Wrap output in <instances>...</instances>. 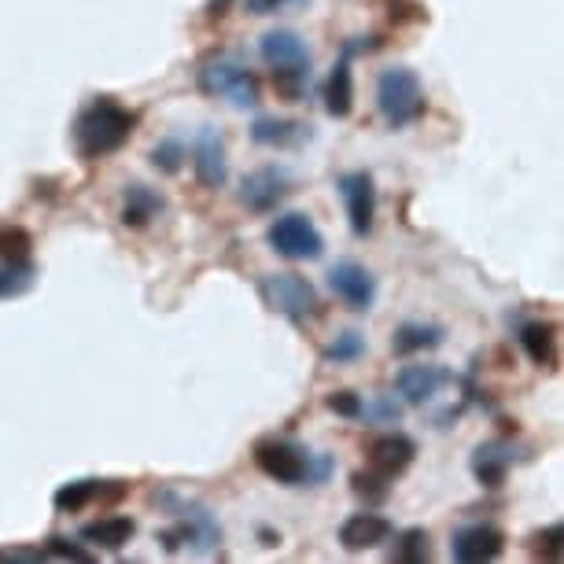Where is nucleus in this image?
Returning a JSON list of instances; mask_svg holds the SVG:
<instances>
[{"mask_svg":"<svg viewBox=\"0 0 564 564\" xmlns=\"http://www.w3.org/2000/svg\"><path fill=\"white\" fill-rule=\"evenodd\" d=\"M137 130V111L122 108L119 100L111 97H97L93 104H85L74 119V152L85 163H97V159L115 155L119 148L130 141Z\"/></svg>","mask_w":564,"mask_h":564,"instance_id":"obj_1","label":"nucleus"},{"mask_svg":"<svg viewBox=\"0 0 564 564\" xmlns=\"http://www.w3.org/2000/svg\"><path fill=\"white\" fill-rule=\"evenodd\" d=\"M259 56H262L265 67L273 70L276 89H281L289 100H300L303 89L311 85V74H314V59H311L306 41L289 26H276V30H270V34H262Z\"/></svg>","mask_w":564,"mask_h":564,"instance_id":"obj_2","label":"nucleus"},{"mask_svg":"<svg viewBox=\"0 0 564 564\" xmlns=\"http://www.w3.org/2000/svg\"><path fill=\"white\" fill-rule=\"evenodd\" d=\"M424 89L421 78L410 67H391L377 82V111L391 130H406L417 119H424Z\"/></svg>","mask_w":564,"mask_h":564,"instance_id":"obj_3","label":"nucleus"},{"mask_svg":"<svg viewBox=\"0 0 564 564\" xmlns=\"http://www.w3.org/2000/svg\"><path fill=\"white\" fill-rule=\"evenodd\" d=\"M199 89L210 93V97L229 100L232 108H240V111H248L259 104V78L232 56L207 59L204 70H199Z\"/></svg>","mask_w":564,"mask_h":564,"instance_id":"obj_4","label":"nucleus"},{"mask_svg":"<svg viewBox=\"0 0 564 564\" xmlns=\"http://www.w3.org/2000/svg\"><path fill=\"white\" fill-rule=\"evenodd\" d=\"M254 465L262 468L270 480L284 484V487H303L311 484V473H314V454L303 451L300 443L292 440H259L254 443Z\"/></svg>","mask_w":564,"mask_h":564,"instance_id":"obj_5","label":"nucleus"},{"mask_svg":"<svg viewBox=\"0 0 564 564\" xmlns=\"http://www.w3.org/2000/svg\"><path fill=\"white\" fill-rule=\"evenodd\" d=\"M265 240H270V248L289 262H314L325 254L322 229L314 226L311 215H300V210L276 218L270 232H265Z\"/></svg>","mask_w":564,"mask_h":564,"instance_id":"obj_6","label":"nucleus"},{"mask_svg":"<svg viewBox=\"0 0 564 564\" xmlns=\"http://www.w3.org/2000/svg\"><path fill=\"white\" fill-rule=\"evenodd\" d=\"M262 303L289 322H306L317 311V289L300 273H270L259 281Z\"/></svg>","mask_w":564,"mask_h":564,"instance_id":"obj_7","label":"nucleus"},{"mask_svg":"<svg viewBox=\"0 0 564 564\" xmlns=\"http://www.w3.org/2000/svg\"><path fill=\"white\" fill-rule=\"evenodd\" d=\"M170 502L177 506L174 513V528L159 531V542H163L166 550H181V546H193V550H215L221 542V528L218 520L207 513L204 506L196 502H177L174 495H170Z\"/></svg>","mask_w":564,"mask_h":564,"instance_id":"obj_8","label":"nucleus"},{"mask_svg":"<svg viewBox=\"0 0 564 564\" xmlns=\"http://www.w3.org/2000/svg\"><path fill=\"white\" fill-rule=\"evenodd\" d=\"M339 196H344L347 221L355 237H369L372 221H377V181L369 170H350L339 177Z\"/></svg>","mask_w":564,"mask_h":564,"instance_id":"obj_9","label":"nucleus"},{"mask_svg":"<svg viewBox=\"0 0 564 564\" xmlns=\"http://www.w3.org/2000/svg\"><path fill=\"white\" fill-rule=\"evenodd\" d=\"M292 193V177L281 166H259L240 181V204L254 210V215H270L289 199Z\"/></svg>","mask_w":564,"mask_h":564,"instance_id":"obj_10","label":"nucleus"},{"mask_svg":"<svg viewBox=\"0 0 564 564\" xmlns=\"http://www.w3.org/2000/svg\"><path fill=\"white\" fill-rule=\"evenodd\" d=\"M328 289L344 306H350L355 314H366L377 303V276L355 259H344L328 270Z\"/></svg>","mask_w":564,"mask_h":564,"instance_id":"obj_11","label":"nucleus"},{"mask_svg":"<svg viewBox=\"0 0 564 564\" xmlns=\"http://www.w3.org/2000/svg\"><path fill=\"white\" fill-rule=\"evenodd\" d=\"M506 553V531L495 524H468L454 531L451 557L462 564H491Z\"/></svg>","mask_w":564,"mask_h":564,"instance_id":"obj_12","label":"nucleus"},{"mask_svg":"<svg viewBox=\"0 0 564 564\" xmlns=\"http://www.w3.org/2000/svg\"><path fill=\"white\" fill-rule=\"evenodd\" d=\"M193 170L204 188H221L229 181L226 141H221V133L215 126H204V130L193 137Z\"/></svg>","mask_w":564,"mask_h":564,"instance_id":"obj_13","label":"nucleus"},{"mask_svg":"<svg viewBox=\"0 0 564 564\" xmlns=\"http://www.w3.org/2000/svg\"><path fill=\"white\" fill-rule=\"evenodd\" d=\"M366 457H369L372 473L395 484V476L406 473V468L413 465V457H417V443L402 432H384L366 446Z\"/></svg>","mask_w":564,"mask_h":564,"instance_id":"obj_14","label":"nucleus"},{"mask_svg":"<svg viewBox=\"0 0 564 564\" xmlns=\"http://www.w3.org/2000/svg\"><path fill=\"white\" fill-rule=\"evenodd\" d=\"M451 380H454L451 369L424 366V361H417V366H402L399 369L395 391H399V399L406 402V406H424V402H432L446 384H451Z\"/></svg>","mask_w":564,"mask_h":564,"instance_id":"obj_15","label":"nucleus"},{"mask_svg":"<svg viewBox=\"0 0 564 564\" xmlns=\"http://www.w3.org/2000/svg\"><path fill=\"white\" fill-rule=\"evenodd\" d=\"M395 535V524L380 513H355L339 524V546L347 553H361V550H377Z\"/></svg>","mask_w":564,"mask_h":564,"instance_id":"obj_16","label":"nucleus"},{"mask_svg":"<svg viewBox=\"0 0 564 564\" xmlns=\"http://www.w3.org/2000/svg\"><path fill=\"white\" fill-rule=\"evenodd\" d=\"M126 487L122 480H111V484H100V480H74V484H63L56 495H52V502H56L59 513H82L85 506L93 502H119L126 498Z\"/></svg>","mask_w":564,"mask_h":564,"instance_id":"obj_17","label":"nucleus"},{"mask_svg":"<svg viewBox=\"0 0 564 564\" xmlns=\"http://www.w3.org/2000/svg\"><path fill=\"white\" fill-rule=\"evenodd\" d=\"M311 130L314 126H306V122L262 115V119H254V126H251V141L262 144V148H300L314 137Z\"/></svg>","mask_w":564,"mask_h":564,"instance_id":"obj_18","label":"nucleus"},{"mask_svg":"<svg viewBox=\"0 0 564 564\" xmlns=\"http://www.w3.org/2000/svg\"><path fill=\"white\" fill-rule=\"evenodd\" d=\"M509 465H513V446L506 440H491V443H480L473 454V476L480 480L484 487H498L506 480Z\"/></svg>","mask_w":564,"mask_h":564,"instance_id":"obj_19","label":"nucleus"},{"mask_svg":"<svg viewBox=\"0 0 564 564\" xmlns=\"http://www.w3.org/2000/svg\"><path fill=\"white\" fill-rule=\"evenodd\" d=\"M163 196L155 193V188H148V185H126V193H122V226H130V229H144L148 221L163 215Z\"/></svg>","mask_w":564,"mask_h":564,"instance_id":"obj_20","label":"nucleus"},{"mask_svg":"<svg viewBox=\"0 0 564 564\" xmlns=\"http://www.w3.org/2000/svg\"><path fill=\"white\" fill-rule=\"evenodd\" d=\"M133 535H137L133 517H100V520H93V524L82 528V539L89 542V546H100V550H122Z\"/></svg>","mask_w":564,"mask_h":564,"instance_id":"obj_21","label":"nucleus"},{"mask_svg":"<svg viewBox=\"0 0 564 564\" xmlns=\"http://www.w3.org/2000/svg\"><path fill=\"white\" fill-rule=\"evenodd\" d=\"M520 347L535 366L557 369V328L546 322H528L520 325Z\"/></svg>","mask_w":564,"mask_h":564,"instance_id":"obj_22","label":"nucleus"},{"mask_svg":"<svg viewBox=\"0 0 564 564\" xmlns=\"http://www.w3.org/2000/svg\"><path fill=\"white\" fill-rule=\"evenodd\" d=\"M325 111L333 119H347L355 111V74H350L347 59H339L325 82Z\"/></svg>","mask_w":564,"mask_h":564,"instance_id":"obj_23","label":"nucleus"},{"mask_svg":"<svg viewBox=\"0 0 564 564\" xmlns=\"http://www.w3.org/2000/svg\"><path fill=\"white\" fill-rule=\"evenodd\" d=\"M440 344H443V328L424 325V322L399 325L395 336H391V350H395V355H421V350H432Z\"/></svg>","mask_w":564,"mask_h":564,"instance_id":"obj_24","label":"nucleus"},{"mask_svg":"<svg viewBox=\"0 0 564 564\" xmlns=\"http://www.w3.org/2000/svg\"><path fill=\"white\" fill-rule=\"evenodd\" d=\"M37 270L30 265V259L23 262H0V300H12V295H23L34 289Z\"/></svg>","mask_w":564,"mask_h":564,"instance_id":"obj_25","label":"nucleus"},{"mask_svg":"<svg viewBox=\"0 0 564 564\" xmlns=\"http://www.w3.org/2000/svg\"><path fill=\"white\" fill-rule=\"evenodd\" d=\"M391 557L402 561V564H424V561H432V539H429V531H424V528L402 531L399 542H395V550H391Z\"/></svg>","mask_w":564,"mask_h":564,"instance_id":"obj_26","label":"nucleus"},{"mask_svg":"<svg viewBox=\"0 0 564 564\" xmlns=\"http://www.w3.org/2000/svg\"><path fill=\"white\" fill-rule=\"evenodd\" d=\"M528 550H531V557H539L546 564H561L564 561V528L553 524V528L535 531L531 542H528Z\"/></svg>","mask_w":564,"mask_h":564,"instance_id":"obj_27","label":"nucleus"},{"mask_svg":"<svg viewBox=\"0 0 564 564\" xmlns=\"http://www.w3.org/2000/svg\"><path fill=\"white\" fill-rule=\"evenodd\" d=\"M34 251V237L23 226H0V262H23Z\"/></svg>","mask_w":564,"mask_h":564,"instance_id":"obj_28","label":"nucleus"},{"mask_svg":"<svg viewBox=\"0 0 564 564\" xmlns=\"http://www.w3.org/2000/svg\"><path fill=\"white\" fill-rule=\"evenodd\" d=\"M152 166L159 170V174H177L181 166H185V159H188V148L177 141V137H166V141H159L152 148Z\"/></svg>","mask_w":564,"mask_h":564,"instance_id":"obj_29","label":"nucleus"},{"mask_svg":"<svg viewBox=\"0 0 564 564\" xmlns=\"http://www.w3.org/2000/svg\"><path fill=\"white\" fill-rule=\"evenodd\" d=\"M361 355H366V336L355 333V328L336 336L333 344L325 347V361H333V366H347V361H358Z\"/></svg>","mask_w":564,"mask_h":564,"instance_id":"obj_30","label":"nucleus"},{"mask_svg":"<svg viewBox=\"0 0 564 564\" xmlns=\"http://www.w3.org/2000/svg\"><path fill=\"white\" fill-rule=\"evenodd\" d=\"M350 487H355V495H358V498H366V502H384V498L391 495V480H384V476H377L372 468L350 476Z\"/></svg>","mask_w":564,"mask_h":564,"instance_id":"obj_31","label":"nucleus"},{"mask_svg":"<svg viewBox=\"0 0 564 564\" xmlns=\"http://www.w3.org/2000/svg\"><path fill=\"white\" fill-rule=\"evenodd\" d=\"M361 417L377 421V424H399L402 417V402L395 395H380L377 402H369V406H361Z\"/></svg>","mask_w":564,"mask_h":564,"instance_id":"obj_32","label":"nucleus"},{"mask_svg":"<svg viewBox=\"0 0 564 564\" xmlns=\"http://www.w3.org/2000/svg\"><path fill=\"white\" fill-rule=\"evenodd\" d=\"M325 406L336 413V417H347V421H358L361 417V395H355V391H333V395L325 399Z\"/></svg>","mask_w":564,"mask_h":564,"instance_id":"obj_33","label":"nucleus"},{"mask_svg":"<svg viewBox=\"0 0 564 564\" xmlns=\"http://www.w3.org/2000/svg\"><path fill=\"white\" fill-rule=\"evenodd\" d=\"M45 553H48V561H78V564H93V553H89V550H82V546H74V542H67V539H48V542H45Z\"/></svg>","mask_w":564,"mask_h":564,"instance_id":"obj_34","label":"nucleus"},{"mask_svg":"<svg viewBox=\"0 0 564 564\" xmlns=\"http://www.w3.org/2000/svg\"><path fill=\"white\" fill-rule=\"evenodd\" d=\"M0 561H48L45 546H4Z\"/></svg>","mask_w":564,"mask_h":564,"instance_id":"obj_35","label":"nucleus"},{"mask_svg":"<svg viewBox=\"0 0 564 564\" xmlns=\"http://www.w3.org/2000/svg\"><path fill=\"white\" fill-rule=\"evenodd\" d=\"M243 4H248L251 15H273V12H281V8H289L292 0H243Z\"/></svg>","mask_w":564,"mask_h":564,"instance_id":"obj_36","label":"nucleus"}]
</instances>
